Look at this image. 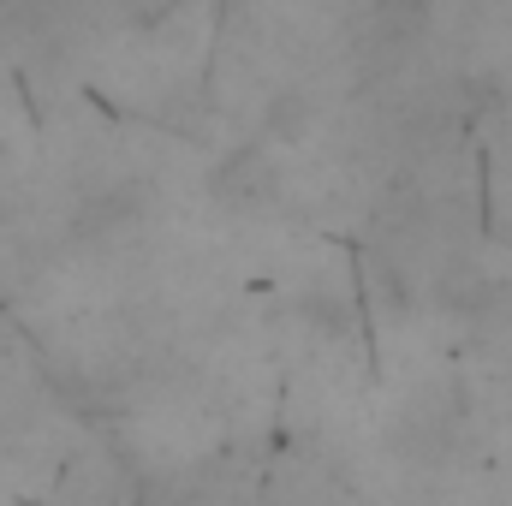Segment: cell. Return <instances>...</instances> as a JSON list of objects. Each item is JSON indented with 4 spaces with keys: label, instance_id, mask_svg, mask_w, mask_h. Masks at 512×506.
<instances>
[{
    "label": "cell",
    "instance_id": "6da1fadb",
    "mask_svg": "<svg viewBox=\"0 0 512 506\" xmlns=\"http://www.w3.org/2000/svg\"><path fill=\"white\" fill-rule=\"evenodd\" d=\"M155 506H221V501H215V489H203V483L179 477V483H167V489H161V501H155Z\"/></svg>",
    "mask_w": 512,
    "mask_h": 506
},
{
    "label": "cell",
    "instance_id": "7a4b0ae2",
    "mask_svg": "<svg viewBox=\"0 0 512 506\" xmlns=\"http://www.w3.org/2000/svg\"><path fill=\"white\" fill-rule=\"evenodd\" d=\"M268 506H316V501H304V495H286V501H268Z\"/></svg>",
    "mask_w": 512,
    "mask_h": 506
}]
</instances>
